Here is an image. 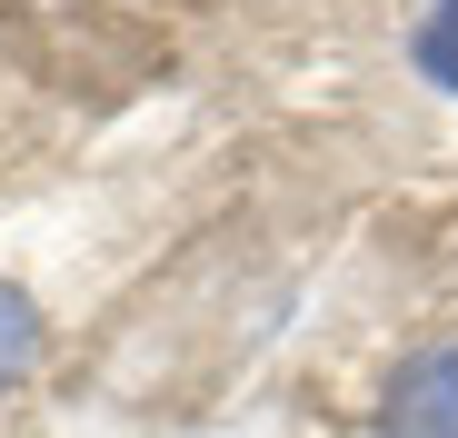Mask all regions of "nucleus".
Wrapping results in <instances>:
<instances>
[{
  "mask_svg": "<svg viewBox=\"0 0 458 438\" xmlns=\"http://www.w3.org/2000/svg\"><path fill=\"white\" fill-rule=\"evenodd\" d=\"M378 438H458V339L419 349L409 369L378 389Z\"/></svg>",
  "mask_w": 458,
  "mask_h": 438,
  "instance_id": "nucleus-1",
  "label": "nucleus"
},
{
  "mask_svg": "<svg viewBox=\"0 0 458 438\" xmlns=\"http://www.w3.org/2000/svg\"><path fill=\"white\" fill-rule=\"evenodd\" d=\"M40 349H50V319H40V299L21 279H0V389H21L30 369H40Z\"/></svg>",
  "mask_w": 458,
  "mask_h": 438,
  "instance_id": "nucleus-2",
  "label": "nucleus"
},
{
  "mask_svg": "<svg viewBox=\"0 0 458 438\" xmlns=\"http://www.w3.org/2000/svg\"><path fill=\"white\" fill-rule=\"evenodd\" d=\"M409 70L438 100H458V0H428V11L409 21Z\"/></svg>",
  "mask_w": 458,
  "mask_h": 438,
  "instance_id": "nucleus-3",
  "label": "nucleus"
}]
</instances>
